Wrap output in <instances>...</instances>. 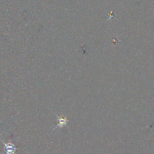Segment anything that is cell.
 Wrapping results in <instances>:
<instances>
[{"label":"cell","mask_w":154,"mask_h":154,"mask_svg":"<svg viewBox=\"0 0 154 154\" xmlns=\"http://www.w3.org/2000/svg\"><path fill=\"white\" fill-rule=\"evenodd\" d=\"M55 115L57 116V118H58V125H57V126L54 128V130L58 129V128H63V127H64V126H67L69 120H68V119L66 118V117H61V116H58L57 114H55Z\"/></svg>","instance_id":"cell-1"},{"label":"cell","mask_w":154,"mask_h":154,"mask_svg":"<svg viewBox=\"0 0 154 154\" xmlns=\"http://www.w3.org/2000/svg\"><path fill=\"white\" fill-rule=\"evenodd\" d=\"M16 150V147L11 143H9L8 144H5V151L6 154H14Z\"/></svg>","instance_id":"cell-2"}]
</instances>
